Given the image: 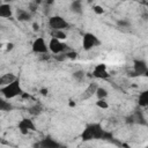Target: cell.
<instances>
[{"mask_svg": "<svg viewBox=\"0 0 148 148\" xmlns=\"http://www.w3.org/2000/svg\"><path fill=\"white\" fill-rule=\"evenodd\" d=\"M92 76L96 79H102V80H106L110 77V74L108 72L106 65L105 64H98L94 67L92 69Z\"/></svg>", "mask_w": 148, "mask_h": 148, "instance_id": "9c48e42d", "label": "cell"}, {"mask_svg": "<svg viewBox=\"0 0 148 148\" xmlns=\"http://www.w3.org/2000/svg\"><path fill=\"white\" fill-rule=\"evenodd\" d=\"M49 49L50 51L53 53V54H59V53H66L68 52L71 49L68 47L67 44L62 43L60 39L56 38V37H52L49 42Z\"/></svg>", "mask_w": 148, "mask_h": 148, "instance_id": "277c9868", "label": "cell"}, {"mask_svg": "<svg viewBox=\"0 0 148 148\" xmlns=\"http://www.w3.org/2000/svg\"><path fill=\"white\" fill-rule=\"evenodd\" d=\"M101 44V40L98 39V37L92 34V32H86L83 34L82 37V47L84 51H90L94 47L98 46Z\"/></svg>", "mask_w": 148, "mask_h": 148, "instance_id": "3957f363", "label": "cell"}, {"mask_svg": "<svg viewBox=\"0 0 148 148\" xmlns=\"http://www.w3.org/2000/svg\"><path fill=\"white\" fill-rule=\"evenodd\" d=\"M138 104L140 106H143V108L148 106V89H146L142 92H140V95L138 97Z\"/></svg>", "mask_w": 148, "mask_h": 148, "instance_id": "2e32d148", "label": "cell"}, {"mask_svg": "<svg viewBox=\"0 0 148 148\" xmlns=\"http://www.w3.org/2000/svg\"><path fill=\"white\" fill-rule=\"evenodd\" d=\"M87 1H88V2H89V3H91V2H92V1H94V0H87Z\"/></svg>", "mask_w": 148, "mask_h": 148, "instance_id": "e575fe53", "label": "cell"}, {"mask_svg": "<svg viewBox=\"0 0 148 148\" xmlns=\"http://www.w3.org/2000/svg\"><path fill=\"white\" fill-rule=\"evenodd\" d=\"M39 91H40V94H42L43 96H46V95L49 94V89H47V88H42Z\"/></svg>", "mask_w": 148, "mask_h": 148, "instance_id": "f1b7e54d", "label": "cell"}, {"mask_svg": "<svg viewBox=\"0 0 148 148\" xmlns=\"http://www.w3.org/2000/svg\"><path fill=\"white\" fill-rule=\"evenodd\" d=\"M16 79H17V76L14 75L13 73H6V74L0 76V86L2 87V86H6V84H9L10 82L15 81Z\"/></svg>", "mask_w": 148, "mask_h": 148, "instance_id": "5bb4252c", "label": "cell"}, {"mask_svg": "<svg viewBox=\"0 0 148 148\" xmlns=\"http://www.w3.org/2000/svg\"><path fill=\"white\" fill-rule=\"evenodd\" d=\"M133 71L135 76H147L148 75V65L142 59H135L133 61Z\"/></svg>", "mask_w": 148, "mask_h": 148, "instance_id": "52a82bcc", "label": "cell"}, {"mask_svg": "<svg viewBox=\"0 0 148 148\" xmlns=\"http://www.w3.org/2000/svg\"><path fill=\"white\" fill-rule=\"evenodd\" d=\"M97 88H98L97 83H95V82L89 83V86H88V87L86 88V90L83 91V94H82L81 98H82V99H88V98H90L92 95H95V94H96Z\"/></svg>", "mask_w": 148, "mask_h": 148, "instance_id": "8fae6325", "label": "cell"}, {"mask_svg": "<svg viewBox=\"0 0 148 148\" xmlns=\"http://www.w3.org/2000/svg\"><path fill=\"white\" fill-rule=\"evenodd\" d=\"M54 2V0H45V6L49 7V6H52Z\"/></svg>", "mask_w": 148, "mask_h": 148, "instance_id": "1f68e13d", "label": "cell"}, {"mask_svg": "<svg viewBox=\"0 0 148 148\" xmlns=\"http://www.w3.org/2000/svg\"><path fill=\"white\" fill-rule=\"evenodd\" d=\"M117 24H118L119 27H123V28H127V27L131 25V23H130L128 21H126V20H120V21L117 22Z\"/></svg>", "mask_w": 148, "mask_h": 148, "instance_id": "484cf974", "label": "cell"}, {"mask_svg": "<svg viewBox=\"0 0 148 148\" xmlns=\"http://www.w3.org/2000/svg\"><path fill=\"white\" fill-rule=\"evenodd\" d=\"M72 76H73V79H74L76 82H83L84 79H86V72H84L83 69H77V71L73 72Z\"/></svg>", "mask_w": 148, "mask_h": 148, "instance_id": "ac0fdd59", "label": "cell"}, {"mask_svg": "<svg viewBox=\"0 0 148 148\" xmlns=\"http://www.w3.org/2000/svg\"><path fill=\"white\" fill-rule=\"evenodd\" d=\"M0 92L2 94V96L7 99H12L16 96H22L23 94V89L21 87V83H20V79L17 77L15 81L10 82L9 84H6V86H2L0 88Z\"/></svg>", "mask_w": 148, "mask_h": 148, "instance_id": "7a4b0ae2", "label": "cell"}, {"mask_svg": "<svg viewBox=\"0 0 148 148\" xmlns=\"http://www.w3.org/2000/svg\"><path fill=\"white\" fill-rule=\"evenodd\" d=\"M126 123L127 124H134V118H133V114L126 117Z\"/></svg>", "mask_w": 148, "mask_h": 148, "instance_id": "83f0119b", "label": "cell"}, {"mask_svg": "<svg viewBox=\"0 0 148 148\" xmlns=\"http://www.w3.org/2000/svg\"><path fill=\"white\" fill-rule=\"evenodd\" d=\"M66 57H67V59H76L77 58V52H75V51H73V50H69L68 52H66Z\"/></svg>", "mask_w": 148, "mask_h": 148, "instance_id": "cb8c5ba5", "label": "cell"}, {"mask_svg": "<svg viewBox=\"0 0 148 148\" xmlns=\"http://www.w3.org/2000/svg\"><path fill=\"white\" fill-rule=\"evenodd\" d=\"M16 18L20 22H27L31 18V12L25 10V9H17L16 12Z\"/></svg>", "mask_w": 148, "mask_h": 148, "instance_id": "4fadbf2b", "label": "cell"}, {"mask_svg": "<svg viewBox=\"0 0 148 148\" xmlns=\"http://www.w3.org/2000/svg\"><path fill=\"white\" fill-rule=\"evenodd\" d=\"M81 139L83 141L90 140H112L113 135L111 132H108L103 128L99 123H91L81 133Z\"/></svg>", "mask_w": 148, "mask_h": 148, "instance_id": "6da1fadb", "label": "cell"}, {"mask_svg": "<svg viewBox=\"0 0 148 148\" xmlns=\"http://www.w3.org/2000/svg\"><path fill=\"white\" fill-rule=\"evenodd\" d=\"M6 46H7V47H6V50H7V51H12V50H13V47H14V44H13V43H8Z\"/></svg>", "mask_w": 148, "mask_h": 148, "instance_id": "4dcf8cb0", "label": "cell"}, {"mask_svg": "<svg viewBox=\"0 0 148 148\" xmlns=\"http://www.w3.org/2000/svg\"><path fill=\"white\" fill-rule=\"evenodd\" d=\"M29 8H30V10H29V12H31V13L36 12V9H37V3H36V2L30 3V5H29Z\"/></svg>", "mask_w": 148, "mask_h": 148, "instance_id": "4316f807", "label": "cell"}, {"mask_svg": "<svg viewBox=\"0 0 148 148\" xmlns=\"http://www.w3.org/2000/svg\"><path fill=\"white\" fill-rule=\"evenodd\" d=\"M92 10H94L96 14H98V15H102V14L104 13V9H103V7H101V6H98V5H95V6H92Z\"/></svg>", "mask_w": 148, "mask_h": 148, "instance_id": "d4e9b609", "label": "cell"}, {"mask_svg": "<svg viewBox=\"0 0 148 148\" xmlns=\"http://www.w3.org/2000/svg\"><path fill=\"white\" fill-rule=\"evenodd\" d=\"M8 101L9 99H7V98H1L0 99V110L1 111H12L13 110V105Z\"/></svg>", "mask_w": 148, "mask_h": 148, "instance_id": "ffe728a7", "label": "cell"}, {"mask_svg": "<svg viewBox=\"0 0 148 148\" xmlns=\"http://www.w3.org/2000/svg\"><path fill=\"white\" fill-rule=\"evenodd\" d=\"M96 105L98 108H101V109H108L109 108V104H108V102L105 99H97Z\"/></svg>", "mask_w": 148, "mask_h": 148, "instance_id": "603a6c76", "label": "cell"}, {"mask_svg": "<svg viewBox=\"0 0 148 148\" xmlns=\"http://www.w3.org/2000/svg\"><path fill=\"white\" fill-rule=\"evenodd\" d=\"M32 30H34V31H38V30H39V24L36 23V22L32 23Z\"/></svg>", "mask_w": 148, "mask_h": 148, "instance_id": "f546056e", "label": "cell"}, {"mask_svg": "<svg viewBox=\"0 0 148 148\" xmlns=\"http://www.w3.org/2000/svg\"><path fill=\"white\" fill-rule=\"evenodd\" d=\"M42 1H43V0H35V2H36L37 5H39V3H42Z\"/></svg>", "mask_w": 148, "mask_h": 148, "instance_id": "d6a6232c", "label": "cell"}, {"mask_svg": "<svg viewBox=\"0 0 148 148\" xmlns=\"http://www.w3.org/2000/svg\"><path fill=\"white\" fill-rule=\"evenodd\" d=\"M69 9H71L74 14L81 15V14L83 13V9H82V1H81V0H73L72 3H71Z\"/></svg>", "mask_w": 148, "mask_h": 148, "instance_id": "9a60e30c", "label": "cell"}, {"mask_svg": "<svg viewBox=\"0 0 148 148\" xmlns=\"http://www.w3.org/2000/svg\"><path fill=\"white\" fill-rule=\"evenodd\" d=\"M96 97H97V99H105L106 97H108V95H109V92H108V90L105 89V88H103V87H98L97 88V90H96Z\"/></svg>", "mask_w": 148, "mask_h": 148, "instance_id": "44dd1931", "label": "cell"}, {"mask_svg": "<svg viewBox=\"0 0 148 148\" xmlns=\"http://www.w3.org/2000/svg\"><path fill=\"white\" fill-rule=\"evenodd\" d=\"M123 1H136V0H123Z\"/></svg>", "mask_w": 148, "mask_h": 148, "instance_id": "d590c367", "label": "cell"}, {"mask_svg": "<svg viewBox=\"0 0 148 148\" xmlns=\"http://www.w3.org/2000/svg\"><path fill=\"white\" fill-rule=\"evenodd\" d=\"M0 16L3 18H10L13 16V10L8 2H3L0 5Z\"/></svg>", "mask_w": 148, "mask_h": 148, "instance_id": "7c38bea8", "label": "cell"}, {"mask_svg": "<svg viewBox=\"0 0 148 148\" xmlns=\"http://www.w3.org/2000/svg\"><path fill=\"white\" fill-rule=\"evenodd\" d=\"M52 37H56V38L62 40V39L67 38V34L65 32V30H52Z\"/></svg>", "mask_w": 148, "mask_h": 148, "instance_id": "7402d4cb", "label": "cell"}, {"mask_svg": "<svg viewBox=\"0 0 148 148\" xmlns=\"http://www.w3.org/2000/svg\"><path fill=\"white\" fill-rule=\"evenodd\" d=\"M17 128L22 134H28L29 132H34L36 131V126L32 119L30 118H23L22 120L18 121L17 124Z\"/></svg>", "mask_w": 148, "mask_h": 148, "instance_id": "ba28073f", "label": "cell"}, {"mask_svg": "<svg viewBox=\"0 0 148 148\" xmlns=\"http://www.w3.org/2000/svg\"><path fill=\"white\" fill-rule=\"evenodd\" d=\"M133 118H134V124H139V125H147V121L142 114L141 111L136 110L134 113H133Z\"/></svg>", "mask_w": 148, "mask_h": 148, "instance_id": "e0dca14e", "label": "cell"}, {"mask_svg": "<svg viewBox=\"0 0 148 148\" xmlns=\"http://www.w3.org/2000/svg\"><path fill=\"white\" fill-rule=\"evenodd\" d=\"M31 49H32V52L36 54H44V53H47L50 51L49 44H46V42L43 37H37L34 40Z\"/></svg>", "mask_w": 148, "mask_h": 148, "instance_id": "8992f818", "label": "cell"}, {"mask_svg": "<svg viewBox=\"0 0 148 148\" xmlns=\"http://www.w3.org/2000/svg\"><path fill=\"white\" fill-rule=\"evenodd\" d=\"M49 27L52 30H67L69 29V23L59 15H53L49 18Z\"/></svg>", "mask_w": 148, "mask_h": 148, "instance_id": "5b68a950", "label": "cell"}, {"mask_svg": "<svg viewBox=\"0 0 148 148\" xmlns=\"http://www.w3.org/2000/svg\"><path fill=\"white\" fill-rule=\"evenodd\" d=\"M28 112L32 116H39L43 112V106L40 104H34L32 106H30L28 109Z\"/></svg>", "mask_w": 148, "mask_h": 148, "instance_id": "d6986e66", "label": "cell"}, {"mask_svg": "<svg viewBox=\"0 0 148 148\" xmlns=\"http://www.w3.org/2000/svg\"><path fill=\"white\" fill-rule=\"evenodd\" d=\"M35 146H39V147H43V148H59V147H61V145L59 142H57L56 140H53L50 136H46V138L42 139V141L39 143H36Z\"/></svg>", "mask_w": 148, "mask_h": 148, "instance_id": "30bf717a", "label": "cell"}, {"mask_svg": "<svg viewBox=\"0 0 148 148\" xmlns=\"http://www.w3.org/2000/svg\"><path fill=\"white\" fill-rule=\"evenodd\" d=\"M69 105H71V106H75V103H73V101H71V103H69Z\"/></svg>", "mask_w": 148, "mask_h": 148, "instance_id": "836d02e7", "label": "cell"}]
</instances>
